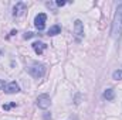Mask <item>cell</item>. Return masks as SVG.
I'll return each mask as SVG.
<instances>
[{
  "instance_id": "1",
  "label": "cell",
  "mask_w": 122,
  "mask_h": 120,
  "mask_svg": "<svg viewBox=\"0 0 122 120\" xmlns=\"http://www.w3.org/2000/svg\"><path fill=\"white\" fill-rule=\"evenodd\" d=\"M111 35L114 38H121L122 35V4L117 7L114 21H112V28H111Z\"/></svg>"
},
{
  "instance_id": "2",
  "label": "cell",
  "mask_w": 122,
  "mask_h": 120,
  "mask_svg": "<svg viewBox=\"0 0 122 120\" xmlns=\"http://www.w3.org/2000/svg\"><path fill=\"white\" fill-rule=\"evenodd\" d=\"M29 72L33 78L38 79V78H43L46 75V65L43 64H38V62H34L29 66Z\"/></svg>"
},
{
  "instance_id": "3",
  "label": "cell",
  "mask_w": 122,
  "mask_h": 120,
  "mask_svg": "<svg viewBox=\"0 0 122 120\" xmlns=\"http://www.w3.org/2000/svg\"><path fill=\"white\" fill-rule=\"evenodd\" d=\"M46 20H47V16H46L44 13H40V14L36 16V18H34V26H36V28L38 31L44 30V27H46Z\"/></svg>"
},
{
  "instance_id": "4",
  "label": "cell",
  "mask_w": 122,
  "mask_h": 120,
  "mask_svg": "<svg viewBox=\"0 0 122 120\" xmlns=\"http://www.w3.org/2000/svg\"><path fill=\"white\" fill-rule=\"evenodd\" d=\"M37 106L40 107V109H47V107H50V105H51V100H50V96L48 95H40L38 97H37Z\"/></svg>"
},
{
  "instance_id": "5",
  "label": "cell",
  "mask_w": 122,
  "mask_h": 120,
  "mask_svg": "<svg viewBox=\"0 0 122 120\" xmlns=\"http://www.w3.org/2000/svg\"><path fill=\"white\" fill-rule=\"evenodd\" d=\"M26 10H27L26 3L19 1V3H16V6H14V9H13V16H14V17H19V16H21Z\"/></svg>"
},
{
  "instance_id": "6",
  "label": "cell",
  "mask_w": 122,
  "mask_h": 120,
  "mask_svg": "<svg viewBox=\"0 0 122 120\" xmlns=\"http://www.w3.org/2000/svg\"><path fill=\"white\" fill-rule=\"evenodd\" d=\"M4 90H6V93H9V95H11V93H17L20 88H19V85L16 83V82H10V83H7L6 86H4Z\"/></svg>"
},
{
  "instance_id": "7",
  "label": "cell",
  "mask_w": 122,
  "mask_h": 120,
  "mask_svg": "<svg viewBox=\"0 0 122 120\" xmlns=\"http://www.w3.org/2000/svg\"><path fill=\"white\" fill-rule=\"evenodd\" d=\"M74 32L77 37H82L84 35V27H82V21L81 20H77L74 23Z\"/></svg>"
},
{
  "instance_id": "8",
  "label": "cell",
  "mask_w": 122,
  "mask_h": 120,
  "mask_svg": "<svg viewBox=\"0 0 122 120\" xmlns=\"http://www.w3.org/2000/svg\"><path fill=\"white\" fill-rule=\"evenodd\" d=\"M46 48H47V45H46L44 42H38V41H37V42L33 44V50L36 51V54H43V51H44Z\"/></svg>"
},
{
  "instance_id": "9",
  "label": "cell",
  "mask_w": 122,
  "mask_h": 120,
  "mask_svg": "<svg viewBox=\"0 0 122 120\" xmlns=\"http://www.w3.org/2000/svg\"><path fill=\"white\" fill-rule=\"evenodd\" d=\"M104 97L107 99V100H114V97H115V92L114 89H107L104 92Z\"/></svg>"
},
{
  "instance_id": "10",
  "label": "cell",
  "mask_w": 122,
  "mask_h": 120,
  "mask_svg": "<svg viewBox=\"0 0 122 120\" xmlns=\"http://www.w3.org/2000/svg\"><path fill=\"white\" fill-rule=\"evenodd\" d=\"M61 32V27L58 24H56V26H53V27H50V30H48V35H57V34H60Z\"/></svg>"
},
{
  "instance_id": "11",
  "label": "cell",
  "mask_w": 122,
  "mask_h": 120,
  "mask_svg": "<svg viewBox=\"0 0 122 120\" xmlns=\"http://www.w3.org/2000/svg\"><path fill=\"white\" fill-rule=\"evenodd\" d=\"M112 78H114L115 81H121V79H122V69H118V71H115V72L112 74Z\"/></svg>"
},
{
  "instance_id": "12",
  "label": "cell",
  "mask_w": 122,
  "mask_h": 120,
  "mask_svg": "<svg viewBox=\"0 0 122 120\" xmlns=\"http://www.w3.org/2000/svg\"><path fill=\"white\" fill-rule=\"evenodd\" d=\"M13 106H16V103H11V105H4V106H3V109H4V110H9V109H10V107H13Z\"/></svg>"
},
{
  "instance_id": "13",
  "label": "cell",
  "mask_w": 122,
  "mask_h": 120,
  "mask_svg": "<svg viewBox=\"0 0 122 120\" xmlns=\"http://www.w3.org/2000/svg\"><path fill=\"white\" fill-rule=\"evenodd\" d=\"M33 35H34L33 32H26V34H24V38H26V40H29V38H31V37H33Z\"/></svg>"
},
{
  "instance_id": "14",
  "label": "cell",
  "mask_w": 122,
  "mask_h": 120,
  "mask_svg": "<svg viewBox=\"0 0 122 120\" xmlns=\"http://www.w3.org/2000/svg\"><path fill=\"white\" fill-rule=\"evenodd\" d=\"M64 4H65V1H61V0L60 1H57V6H60V7L61 6H64Z\"/></svg>"
},
{
  "instance_id": "15",
  "label": "cell",
  "mask_w": 122,
  "mask_h": 120,
  "mask_svg": "<svg viewBox=\"0 0 122 120\" xmlns=\"http://www.w3.org/2000/svg\"><path fill=\"white\" fill-rule=\"evenodd\" d=\"M3 88H4V82L0 79V89H3Z\"/></svg>"
}]
</instances>
